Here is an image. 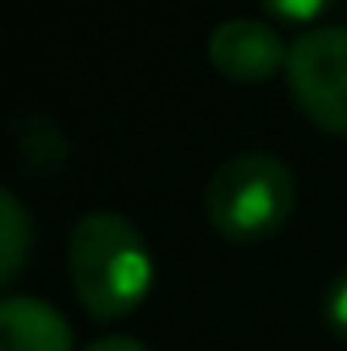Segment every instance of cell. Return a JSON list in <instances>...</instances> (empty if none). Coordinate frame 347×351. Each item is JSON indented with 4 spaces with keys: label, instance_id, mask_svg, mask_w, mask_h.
I'll return each instance as SVG.
<instances>
[{
    "label": "cell",
    "instance_id": "cell-1",
    "mask_svg": "<svg viewBox=\"0 0 347 351\" xmlns=\"http://www.w3.org/2000/svg\"><path fill=\"white\" fill-rule=\"evenodd\" d=\"M66 262H70L74 294L94 319L131 315L147 298L156 278V262L143 233L123 213H110V208H94L78 217Z\"/></svg>",
    "mask_w": 347,
    "mask_h": 351
},
{
    "label": "cell",
    "instance_id": "cell-2",
    "mask_svg": "<svg viewBox=\"0 0 347 351\" xmlns=\"http://www.w3.org/2000/svg\"><path fill=\"white\" fill-rule=\"evenodd\" d=\"M294 200H298L294 172L270 152L229 156L213 172L208 192H204V208H208L213 229L229 241H241V245L278 233L286 225V217L294 213Z\"/></svg>",
    "mask_w": 347,
    "mask_h": 351
},
{
    "label": "cell",
    "instance_id": "cell-3",
    "mask_svg": "<svg viewBox=\"0 0 347 351\" xmlns=\"http://www.w3.org/2000/svg\"><path fill=\"white\" fill-rule=\"evenodd\" d=\"M286 82L311 123L347 135V25H315L294 37Z\"/></svg>",
    "mask_w": 347,
    "mask_h": 351
},
{
    "label": "cell",
    "instance_id": "cell-4",
    "mask_svg": "<svg viewBox=\"0 0 347 351\" xmlns=\"http://www.w3.org/2000/svg\"><path fill=\"white\" fill-rule=\"evenodd\" d=\"M208 58L229 82H265L286 70L290 45L258 16H229L208 33Z\"/></svg>",
    "mask_w": 347,
    "mask_h": 351
},
{
    "label": "cell",
    "instance_id": "cell-5",
    "mask_svg": "<svg viewBox=\"0 0 347 351\" xmlns=\"http://www.w3.org/2000/svg\"><path fill=\"white\" fill-rule=\"evenodd\" d=\"M74 331L58 306L33 294H8L0 302V351H70Z\"/></svg>",
    "mask_w": 347,
    "mask_h": 351
},
{
    "label": "cell",
    "instance_id": "cell-6",
    "mask_svg": "<svg viewBox=\"0 0 347 351\" xmlns=\"http://www.w3.org/2000/svg\"><path fill=\"white\" fill-rule=\"evenodd\" d=\"M33 245V225L25 217V204L16 200V192H0V282H12L21 274V265L29 258Z\"/></svg>",
    "mask_w": 347,
    "mask_h": 351
},
{
    "label": "cell",
    "instance_id": "cell-7",
    "mask_svg": "<svg viewBox=\"0 0 347 351\" xmlns=\"http://www.w3.org/2000/svg\"><path fill=\"white\" fill-rule=\"evenodd\" d=\"M16 135H21V160L29 172H53L66 160V139L41 114H25L16 123Z\"/></svg>",
    "mask_w": 347,
    "mask_h": 351
},
{
    "label": "cell",
    "instance_id": "cell-8",
    "mask_svg": "<svg viewBox=\"0 0 347 351\" xmlns=\"http://www.w3.org/2000/svg\"><path fill=\"white\" fill-rule=\"evenodd\" d=\"M335 0H261V8L274 16V21H294V25H307L315 16H323Z\"/></svg>",
    "mask_w": 347,
    "mask_h": 351
},
{
    "label": "cell",
    "instance_id": "cell-9",
    "mask_svg": "<svg viewBox=\"0 0 347 351\" xmlns=\"http://www.w3.org/2000/svg\"><path fill=\"white\" fill-rule=\"evenodd\" d=\"M323 319H327L331 335L347 343V269L335 274V282H331L327 294H323Z\"/></svg>",
    "mask_w": 347,
    "mask_h": 351
},
{
    "label": "cell",
    "instance_id": "cell-10",
    "mask_svg": "<svg viewBox=\"0 0 347 351\" xmlns=\"http://www.w3.org/2000/svg\"><path fill=\"white\" fill-rule=\"evenodd\" d=\"M82 351H147L139 339H131V335H106V339H94L86 343Z\"/></svg>",
    "mask_w": 347,
    "mask_h": 351
}]
</instances>
